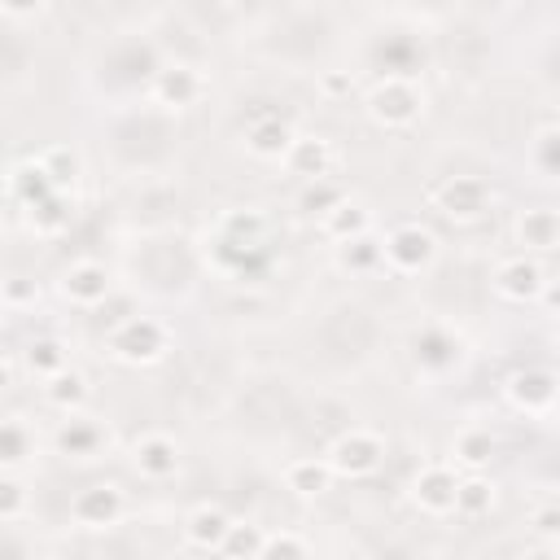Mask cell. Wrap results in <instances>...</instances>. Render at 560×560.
<instances>
[{
    "label": "cell",
    "instance_id": "obj_1",
    "mask_svg": "<svg viewBox=\"0 0 560 560\" xmlns=\"http://www.w3.org/2000/svg\"><path fill=\"white\" fill-rule=\"evenodd\" d=\"M271 219L262 210H228L206 236V262L219 276L254 280L271 262Z\"/></svg>",
    "mask_w": 560,
    "mask_h": 560
},
{
    "label": "cell",
    "instance_id": "obj_2",
    "mask_svg": "<svg viewBox=\"0 0 560 560\" xmlns=\"http://www.w3.org/2000/svg\"><path fill=\"white\" fill-rule=\"evenodd\" d=\"M368 118L385 131H407L424 118V88L416 79H402V74H385L372 83L368 101H363Z\"/></svg>",
    "mask_w": 560,
    "mask_h": 560
},
{
    "label": "cell",
    "instance_id": "obj_3",
    "mask_svg": "<svg viewBox=\"0 0 560 560\" xmlns=\"http://www.w3.org/2000/svg\"><path fill=\"white\" fill-rule=\"evenodd\" d=\"M105 350H109L114 363L149 368V363L166 359L171 337H166V328H162L153 315H127V319H118V324L105 332Z\"/></svg>",
    "mask_w": 560,
    "mask_h": 560
},
{
    "label": "cell",
    "instance_id": "obj_4",
    "mask_svg": "<svg viewBox=\"0 0 560 560\" xmlns=\"http://www.w3.org/2000/svg\"><path fill=\"white\" fill-rule=\"evenodd\" d=\"M429 197H433V210H438L442 219H451V223H477V219H486L490 206H494V188H490V179H481V175H451V179H442Z\"/></svg>",
    "mask_w": 560,
    "mask_h": 560
},
{
    "label": "cell",
    "instance_id": "obj_5",
    "mask_svg": "<svg viewBox=\"0 0 560 560\" xmlns=\"http://www.w3.org/2000/svg\"><path fill=\"white\" fill-rule=\"evenodd\" d=\"M324 459H328V468H332L337 477L363 481V477H372V472L385 464V438L372 433V429H346V433H337V438L328 442Z\"/></svg>",
    "mask_w": 560,
    "mask_h": 560
},
{
    "label": "cell",
    "instance_id": "obj_6",
    "mask_svg": "<svg viewBox=\"0 0 560 560\" xmlns=\"http://www.w3.org/2000/svg\"><path fill=\"white\" fill-rule=\"evenodd\" d=\"M381 245H385V267L398 271V276H420V271H429L433 258H438V236H433L429 228H420V223H398V228H389Z\"/></svg>",
    "mask_w": 560,
    "mask_h": 560
},
{
    "label": "cell",
    "instance_id": "obj_7",
    "mask_svg": "<svg viewBox=\"0 0 560 560\" xmlns=\"http://www.w3.org/2000/svg\"><path fill=\"white\" fill-rule=\"evenodd\" d=\"M206 96V74L188 61H171V66H158V74L149 79V101L166 114H179V109H192L197 101Z\"/></svg>",
    "mask_w": 560,
    "mask_h": 560
},
{
    "label": "cell",
    "instance_id": "obj_8",
    "mask_svg": "<svg viewBox=\"0 0 560 560\" xmlns=\"http://www.w3.org/2000/svg\"><path fill=\"white\" fill-rule=\"evenodd\" d=\"M503 398L525 416H547L560 398V376L547 368H516L503 381Z\"/></svg>",
    "mask_w": 560,
    "mask_h": 560
},
{
    "label": "cell",
    "instance_id": "obj_9",
    "mask_svg": "<svg viewBox=\"0 0 560 560\" xmlns=\"http://www.w3.org/2000/svg\"><path fill=\"white\" fill-rule=\"evenodd\" d=\"M122 512H127V499H122V490L109 486V481L83 486V490H74V499H70V521H74L79 529H109V525L122 521Z\"/></svg>",
    "mask_w": 560,
    "mask_h": 560
},
{
    "label": "cell",
    "instance_id": "obj_10",
    "mask_svg": "<svg viewBox=\"0 0 560 560\" xmlns=\"http://www.w3.org/2000/svg\"><path fill=\"white\" fill-rule=\"evenodd\" d=\"M455 494H459V477L451 464H424L411 477V503L429 516H446L455 512Z\"/></svg>",
    "mask_w": 560,
    "mask_h": 560
},
{
    "label": "cell",
    "instance_id": "obj_11",
    "mask_svg": "<svg viewBox=\"0 0 560 560\" xmlns=\"http://www.w3.org/2000/svg\"><path fill=\"white\" fill-rule=\"evenodd\" d=\"M109 293H114L109 267L96 262V258H79L61 271V298L74 302V306H101Z\"/></svg>",
    "mask_w": 560,
    "mask_h": 560
},
{
    "label": "cell",
    "instance_id": "obj_12",
    "mask_svg": "<svg viewBox=\"0 0 560 560\" xmlns=\"http://www.w3.org/2000/svg\"><path fill=\"white\" fill-rule=\"evenodd\" d=\"M542 284H547L542 267L525 254H512L494 267V293L508 302H534V298H542Z\"/></svg>",
    "mask_w": 560,
    "mask_h": 560
},
{
    "label": "cell",
    "instance_id": "obj_13",
    "mask_svg": "<svg viewBox=\"0 0 560 560\" xmlns=\"http://www.w3.org/2000/svg\"><path fill=\"white\" fill-rule=\"evenodd\" d=\"M293 127H289V118H280V114H254L249 122H245V149L254 153V158H267V162H284V153L293 149Z\"/></svg>",
    "mask_w": 560,
    "mask_h": 560
},
{
    "label": "cell",
    "instance_id": "obj_14",
    "mask_svg": "<svg viewBox=\"0 0 560 560\" xmlns=\"http://www.w3.org/2000/svg\"><path fill=\"white\" fill-rule=\"evenodd\" d=\"M332 166H337V149H332V140H324V136H298L293 149L284 153V171L298 175V179H306V184L328 179Z\"/></svg>",
    "mask_w": 560,
    "mask_h": 560
},
{
    "label": "cell",
    "instance_id": "obj_15",
    "mask_svg": "<svg viewBox=\"0 0 560 560\" xmlns=\"http://www.w3.org/2000/svg\"><path fill=\"white\" fill-rule=\"evenodd\" d=\"M131 464H136L140 477L166 481V477L179 472V446H175V438H166V433H144V438H136V446H131Z\"/></svg>",
    "mask_w": 560,
    "mask_h": 560
},
{
    "label": "cell",
    "instance_id": "obj_16",
    "mask_svg": "<svg viewBox=\"0 0 560 560\" xmlns=\"http://www.w3.org/2000/svg\"><path fill=\"white\" fill-rule=\"evenodd\" d=\"M411 354H416L420 368H429V372H446V368H455V363L464 359V346H459V337H455L451 328L429 324V328H420V332L411 337Z\"/></svg>",
    "mask_w": 560,
    "mask_h": 560
},
{
    "label": "cell",
    "instance_id": "obj_17",
    "mask_svg": "<svg viewBox=\"0 0 560 560\" xmlns=\"http://www.w3.org/2000/svg\"><path fill=\"white\" fill-rule=\"evenodd\" d=\"M232 525H236V521H232L223 508H214V503H197V508L184 516V538H188L197 551H223Z\"/></svg>",
    "mask_w": 560,
    "mask_h": 560
},
{
    "label": "cell",
    "instance_id": "obj_18",
    "mask_svg": "<svg viewBox=\"0 0 560 560\" xmlns=\"http://www.w3.org/2000/svg\"><path fill=\"white\" fill-rule=\"evenodd\" d=\"M332 468H328V459L324 455H298V459H289L284 464V490H293V494H302V499H319L328 486H332Z\"/></svg>",
    "mask_w": 560,
    "mask_h": 560
},
{
    "label": "cell",
    "instance_id": "obj_19",
    "mask_svg": "<svg viewBox=\"0 0 560 560\" xmlns=\"http://www.w3.org/2000/svg\"><path fill=\"white\" fill-rule=\"evenodd\" d=\"M516 241L525 249H560V210L551 206H529L516 219Z\"/></svg>",
    "mask_w": 560,
    "mask_h": 560
},
{
    "label": "cell",
    "instance_id": "obj_20",
    "mask_svg": "<svg viewBox=\"0 0 560 560\" xmlns=\"http://www.w3.org/2000/svg\"><path fill=\"white\" fill-rule=\"evenodd\" d=\"M105 442H109V433H105L96 420H83V416L66 420V424L57 429V451L70 455V459H96Z\"/></svg>",
    "mask_w": 560,
    "mask_h": 560
},
{
    "label": "cell",
    "instance_id": "obj_21",
    "mask_svg": "<svg viewBox=\"0 0 560 560\" xmlns=\"http://www.w3.org/2000/svg\"><path fill=\"white\" fill-rule=\"evenodd\" d=\"M57 188H52V179H48V171L39 166V158H31V162H18V166H9V201H18V206H39L44 197H52Z\"/></svg>",
    "mask_w": 560,
    "mask_h": 560
},
{
    "label": "cell",
    "instance_id": "obj_22",
    "mask_svg": "<svg viewBox=\"0 0 560 560\" xmlns=\"http://www.w3.org/2000/svg\"><path fill=\"white\" fill-rule=\"evenodd\" d=\"M319 232L328 236V241H337V245H346V241H354V236H368L372 232V210L363 206V201H341L337 210H328L324 219H319Z\"/></svg>",
    "mask_w": 560,
    "mask_h": 560
},
{
    "label": "cell",
    "instance_id": "obj_23",
    "mask_svg": "<svg viewBox=\"0 0 560 560\" xmlns=\"http://www.w3.org/2000/svg\"><path fill=\"white\" fill-rule=\"evenodd\" d=\"M70 219H74V197L70 192H52V197H44L39 206L26 210V223H31L35 236H57V232L70 228Z\"/></svg>",
    "mask_w": 560,
    "mask_h": 560
},
{
    "label": "cell",
    "instance_id": "obj_24",
    "mask_svg": "<svg viewBox=\"0 0 560 560\" xmlns=\"http://www.w3.org/2000/svg\"><path fill=\"white\" fill-rule=\"evenodd\" d=\"M385 262V245L368 232V236H354V241H346V245H337V267L341 271H350V276H368V271H376Z\"/></svg>",
    "mask_w": 560,
    "mask_h": 560
},
{
    "label": "cell",
    "instance_id": "obj_25",
    "mask_svg": "<svg viewBox=\"0 0 560 560\" xmlns=\"http://www.w3.org/2000/svg\"><path fill=\"white\" fill-rule=\"evenodd\" d=\"M44 398H48L57 411H79V407L88 402V376L74 372V368H66V372H57V376L44 381Z\"/></svg>",
    "mask_w": 560,
    "mask_h": 560
},
{
    "label": "cell",
    "instance_id": "obj_26",
    "mask_svg": "<svg viewBox=\"0 0 560 560\" xmlns=\"http://www.w3.org/2000/svg\"><path fill=\"white\" fill-rule=\"evenodd\" d=\"M31 455H35V433L18 416H9L4 429H0V464H4V472H18Z\"/></svg>",
    "mask_w": 560,
    "mask_h": 560
},
{
    "label": "cell",
    "instance_id": "obj_27",
    "mask_svg": "<svg viewBox=\"0 0 560 560\" xmlns=\"http://www.w3.org/2000/svg\"><path fill=\"white\" fill-rule=\"evenodd\" d=\"M455 459L464 464V468H486L490 459H494V433L490 429H481V424H468V429H459L455 433Z\"/></svg>",
    "mask_w": 560,
    "mask_h": 560
},
{
    "label": "cell",
    "instance_id": "obj_28",
    "mask_svg": "<svg viewBox=\"0 0 560 560\" xmlns=\"http://www.w3.org/2000/svg\"><path fill=\"white\" fill-rule=\"evenodd\" d=\"M39 166L48 171V179H52V188L57 192H70L74 184H79V153L70 149V144H48L44 153H39Z\"/></svg>",
    "mask_w": 560,
    "mask_h": 560
},
{
    "label": "cell",
    "instance_id": "obj_29",
    "mask_svg": "<svg viewBox=\"0 0 560 560\" xmlns=\"http://www.w3.org/2000/svg\"><path fill=\"white\" fill-rule=\"evenodd\" d=\"M22 359H26V368H31L35 376H44V381L70 368V359H66V346H61L57 337H35V341L22 350Z\"/></svg>",
    "mask_w": 560,
    "mask_h": 560
},
{
    "label": "cell",
    "instance_id": "obj_30",
    "mask_svg": "<svg viewBox=\"0 0 560 560\" xmlns=\"http://www.w3.org/2000/svg\"><path fill=\"white\" fill-rule=\"evenodd\" d=\"M494 508V486L486 481V477H464L459 481V494H455V516H464V521H481L486 512Z\"/></svg>",
    "mask_w": 560,
    "mask_h": 560
},
{
    "label": "cell",
    "instance_id": "obj_31",
    "mask_svg": "<svg viewBox=\"0 0 560 560\" xmlns=\"http://www.w3.org/2000/svg\"><path fill=\"white\" fill-rule=\"evenodd\" d=\"M262 542H267V534H262L258 525H249V521H236L219 556H223V560H258V556H262Z\"/></svg>",
    "mask_w": 560,
    "mask_h": 560
},
{
    "label": "cell",
    "instance_id": "obj_32",
    "mask_svg": "<svg viewBox=\"0 0 560 560\" xmlns=\"http://www.w3.org/2000/svg\"><path fill=\"white\" fill-rule=\"evenodd\" d=\"M26 508H31V486H26L18 472H4V477H0V516H4L9 525H18V521L26 516Z\"/></svg>",
    "mask_w": 560,
    "mask_h": 560
},
{
    "label": "cell",
    "instance_id": "obj_33",
    "mask_svg": "<svg viewBox=\"0 0 560 560\" xmlns=\"http://www.w3.org/2000/svg\"><path fill=\"white\" fill-rule=\"evenodd\" d=\"M529 162H534V171L560 179V127H542V131L534 136V144H529Z\"/></svg>",
    "mask_w": 560,
    "mask_h": 560
},
{
    "label": "cell",
    "instance_id": "obj_34",
    "mask_svg": "<svg viewBox=\"0 0 560 560\" xmlns=\"http://www.w3.org/2000/svg\"><path fill=\"white\" fill-rule=\"evenodd\" d=\"M341 201H346V192H341L337 184H328V179H319V184H306V188H302V197H298V206H302L306 214H319V219H324L328 210H337Z\"/></svg>",
    "mask_w": 560,
    "mask_h": 560
},
{
    "label": "cell",
    "instance_id": "obj_35",
    "mask_svg": "<svg viewBox=\"0 0 560 560\" xmlns=\"http://www.w3.org/2000/svg\"><path fill=\"white\" fill-rule=\"evenodd\" d=\"M258 560H311V551H306L302 534L280 529V534H267V542H262V556H258Z\"/></svg>",
    "mask_w": 560,
    "mask_h": 560
},
{
    "label": "cell",
    "instance_id": "obj_36",
    "mask_svg": "<svg viewBox=\"0 0 560 560\" xmlns=\"http://www.w3.org/2000/svg\"><path fill=\"white\" fill-rule=\"evenodd\" d=\"M35 302H39V289H35V280H26V276H9V280H4V306H9V311L35 306Z\"/></svg>",
    "mask_w": 560,
    "mask_h": 560
},
{
    "label": "cell",
    "instance_id": "obj_37",
    "mask_svg": "<svg viewBox=\"0 0 560 560\" xmlns=\"http://www.w3.org/2000/svg\"><path fill=\"white\" fill-rule=\"evenodd\" d=\"M529 529H534L542 542L560 538V503H538V508L529 512Z\"/></svg>",
    "mask_w": 560,
    "mask_h": 560
},
{
    "label": "cell",
    "instance_id": "obj_38",
    "mask_svg": "<svg viewBox=\"0 0 560 560\" xmlns=\"http://www.w3.org/2000/svg\"><path fill=\"white\" fill-rule=\"evenodd\" d=\"M319 92L324 96H346L350 92V70H324L319 74Z\"/></svg>",
    "mask_w": 560,
    "mask_h": 560
},
{
    "label": "cell",
    "instance_id": "obj_39",
    "mask_svg": "<svg viewBox=\"0 0 560 560\" xmlns=\"http://www.w3.org/2000/svg\"><path fill=\"white\" fill-rule=\"evenodd\" d=\"M538 302H542V306H547L551 315H560V276L542 284V298H538Z\"/></svg>",
    "mask_w": 560,
    "mask_h": 560
},
{
    "label": "cell",
    "instance_id": "obj_40",
    "mask_svg": "<svg viewBox=\"0 0 560 560\" xmlns=\"http://www.w3.org/2000/svg\"><path fill=\"white\" fill-rule=\"evenodd\" d=\"M521 560H560V551H556V547H547V542H538V547H529Z\"/></svg>",
    "mask_w": 560,
    "mask_h": 560
},
{
    "label": "cell",
    "instance_id": "obj_41",
    "mask_svg": "<svg viewBox=\"0 0 560 560\" xmlns=\"http://www.w3.org/2000/svg\"><path fill=\"white\" fill-rule=\"evenodd\" d=\"M556 551H560V538H556Z\"/></svg>",
    "mask_w": 560,
    "mask_h": 560
},
{
    "label": "cell",
    "instance_id": "obj_42",
    "mask_svg": "<svg viewBox=\"0 0 560 560\" xmlns=\"http://www.w3.org/2000/svg\"><path fill=\"white\" fill-rule=\"evenodd\" d=\"M556 354H560V350H556Z\"/></svg>",
    "mask_w": 560,
    "mask_h": 560
}]
</instances>
